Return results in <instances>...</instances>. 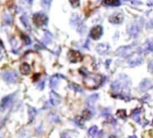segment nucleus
<instances>
[{
  "mask_svg": "<svg viewBox=\"0 0 153 138\" xmlns=\"http://www.w3.org/2000/svg\"><path fill=\"white\" fill-rule=\"evenodd\" d=\"M112 91L115 93H122L130 92V79L126 75H121L119 78L111 85Z\"/></svg>",
  "mask_w": 153,
  "mask_h": 138,
  "instance_id": "1",
  "label": "nucleus"
},
{
  "mask_svg": "<svg viewBox=\"0 0 153 138\" xmlns=\"http://www.w3.org/2000/svg\"><path fill=\"white\" fill-rule=\"evenodd\" d=\"M33 22L34 23L39 26V27H41V26H44V25H47L48 24V16L44 13H36L33 14Z\"/></svg>",
  "mask_w": 153,
  "mask_h": 138,
  "instance_id": "2",
  "label": "nucleus"
},
{
  "mask_svg": "<svg viewBox=\"0 0 153 138\" xmlns=\"http://www.w3.org/2000/svg\"><path fill=\"white\" fill-rule=\"evenodd\" d=\"M133 51H134L133 46H124V47L119 48L116 51V55L120 56V57H127L132 55Z\"/></svg>",
  "mask_w": 153,
  "mask_h": 138,
  "instance_id": "3",
  "label": "nucleus"
},
{
  "mask_svg": "<svg viewBox=\"0 0 153 138\" xmlns=\"http://www.w3.org/2000/svg\"><path fill=\"white\" fill-rule=\"evenodd\" d=\"M71 23L74 26L77 27V30L78 31H80L81 33H83L84 31H85V27L82 23V22L80 20V17L78 15H76L75 13L72 16L71 18Z\"/></svg>",
  "mask_w": 153,
  "mask_h": 138,
  "instance_id": "4",
  "label": "nucleus"
},
{
  "mask_svg": "<svg viewBox=\"0 0 153 138\" xmlns=\"http://www.w3.org/2000/svg\"><path fill=\"white\" fill-rule=\"evenodd\" d=\"M102 34H103V28L100 25H97V26L93 27L90 32L91 38L95 40H98L99 39H100Z\"/></svg>",
  "mask_w": 153,
  "mask_h": 138,
  "instance_id": "5",
  "label": "nucleus"
},
{
  "mask_svg": "<svg viewBox=\"0 0 153 138\" xmlns=\"http://www.w3.org/2000/svg\"><path fill=\"white\" fill-rule=\"evenodd\" d=\"M100 84V79L96 76H92L91 75L86 76L85 79V84L89 87V88H96Z\"/></svg>",
  "mask_w": 153,
  "mask_h": 138,
  "instance_id": "6",
  "label": "nucleus"
},
{
  "mask_svg": "<svg viewBox=\"0 0 153 138\" xmlns=\"http://www.w3.org/2000/svg\"><path fill=\"white\" fill-rule=\"evenodd\" d=\"M124 21V13L121 12L113 13L109 16V22L114 24H121Z\"/></svg>",
  "mask_w": 153,
  "mask_h": 138,
  "instance_id": "7",
  "label": "nucleus"
},
{
  "mask_svg": "<svg viewBox=\"0 0 153 138\" xmlns=\"http://www.w3.org/2000/svg\"><path fill=\"white\" fill-rule=\"evenodd\" d=\"M3 78L5 82L9 84H13L17 81V75L15 72L9 71V72H5L3 74Z\"/></svg>",
  "mask_w": 153,
  "mask_h": 138,
  "instance_id": "8",
  "label": "nucleus"
},
{
  "mask_svg": "<svg viewBox=\"0 0 153 138\" xmlns=\"http://www.w3.org/2000/svg\"><path fill=\"white\" fill-rule=\"evenodd\" d=\"M140 31H141V26L138 23H134L133 25H131V27L128 30L129 34L132 38H136L138 36Z\"/></svg>",
  "mask_w": 153,
  "mask_h": 138,
  "instance_id": "9",
  "label": "nucleus"
},
{
  "mask_svg": "<svg viewBox=\"0 0 153 138\" xmlns=\"http://www.w3.org/2000/svg\"><path fill=\"white\" fill-rule=\"evenodd\" d=\"M13 103V95H8L6 97H4L2 101H1V109L2 110H6L7 108H9Z\"/></svg>",
  "mask_w": 153,
  "mask_h": 138,
  "instance_id": "10",
  "label": "nucleus"
},
{
  "mask_svg": "<svg viewBox=\"0 0 153 138\" xmlns=\"http://www.w3.org/2000/svg\"><path fill=\"white\" fill-rule=\"evenodd\" d=\"M109 49H110V47H109V45L107 44V43H101V44L98 45L97 48H96L97 52H98L99 54H100V55H105V54H107V53L109 51Z\"/></svg>",
  "mask_w": 153,
  "mask_h": 138,
  "instance_id": "11",
  "label": "nucleus"
},
{
  "mask_svg": "<svg viewBox=\"0 0 153 138\" xmlns=\"http://www.w3.org/2000/svg\"><path fill=\"white\" fill-rule=\"evenodd\" d=\"M49 102H50V104L52 106H56V105L60 103V97L57 94H56L54 92H50V101H49Z\"/></svg>",
  "mask_w": 153,
  "mask_h": 138,
  "instance_id": "12",
  "label": "nucleus"
},
{
  "mask_svg": "<svg viewBox=\"0 0 153 138\" xmlns=\"http://www.w3.org/2000/svg\"><path fill=\"white\" fill-rule=\"evenodd\" d=\"M143 62V57H133V58H131V59L129 60L128 64H129V66H130L134 67V66H136L141 65Z\"/></svg>",
  "mask_w": 153,
  "mask_h": 138,
  "instance_id": "13",
  "label": "nucleus"
},
{
  "mask_svg": "<svg viewBox=\"0 0 153 138\" xmlns=\"http://www.w3.org/2000/svg\"><path fill=\"white\" fill-rule=\"evenodd\" d=\"M152 84V82L149 79H144L141 83V84H140V90L143 91V92H145V91L149 90L152 87V84Z\"/></svg>",
  "mask_w": 153,
  "mask_h": 138,
  "instance_id": "14",
  "label": "nucleus"
},
{
  "mask_svg": "<svg viewBox=\"0 0 153 138\" xmlns=\"http://www.w3.org/2000/svg\"><path fill=\"white\" fill-rule=\"evenodd\" d=\"M60 79V76L59 75H54V76H52L51 77V79H50V84H49V85H50V87L52 88V89H56L57 86H58V84H59V80Z\"/></svg>",
  "mask_w": 153,
  "mask_h": 138,
  "instance_id": "15",
  "label": "nucleus"
},
{
  "mask_svg": "<svg viewBox=\"0 0 153 138\" xmlns=\"http://www.w3.org/2000/svg\"><path fill=\"white\" fill-rule=\"evenodd\" d=\"M81 54L78 52V51H74V50H73V51H71L70 52V60L72 61V62H74V63H75V62H77L78 60H80L81 59Z\"/></svg>",
  "mask_w": 153,
  "mask_h": 138,
  "instance_id": "16",
  "label": "nucleus"
},
{
  "mask_svg": "<svg viewBox=\"0 0 153 138\" xmlns=\"http://www.w3.org/2000/svg\"><path fill=\"white\" fill-rule=\"evenodd\" d=\"M99 99V95L98 94H93L91 96H90L88 99H87V104L89 105V107H91L94 105L95 101Z\"/></svg>",
  "mask_w": 153,
  "mask_h": 138,
  "instance_id": "17",
  "label": "nucleus"
},
{
  "mask_svg": "<svg viewBox=\"0 0 153 138\" xmlns=\"http://www.w3.org/2000/svg\"><path fill=\"white\" fill-rule=\"evenodd\" d=\"M30 66L27 64V63H23L22 66H21V72L22 75H28L30 73Z\"/></svg>",
  "mask_w": 153,
  "mask_h": 138,
  "instance_id": "18",
  "label": "nucleus"
},
{
  "mask_svg": "<svg viewBox=\"0 0 153 138\" xmlns=\"http://www.w3.org/2000/svg\"><path fill=\"white\" fill-rule=\"evenodd\" d=\"M104 4L109 6H117L119 5L120 2L119 0H104Z\"/></svg>",
  "mask_w": 153,
  "mask_h": 138,
  "instance_id": "19",
  "label": "nucleus"
},
{
  "mask_svg": "<svg viewBox=\"0 0 153 138\" xmlns=\"http://www.w3.org/2000/svg\"><path fill=\"white\" fill-rule=\"evenodd\" d=\"M51 40H52V35L50 34V32L46 31L45 36H44V38L42 39V42H43L44 44H48V43H49V42L51 41Z\"/></svg>",
  "mask_w": 153,
  "mask_h": 138,
  "instance_id": "20",
  "label": "nucleus"
},
{
  "mask_svg": "<svg viewBox=\"0 0 153 138\" xmlns=\"http://www.w3.org/2000/svg\"><path fill=\"white\" fill-rule=\"evenodd\" d=\"M41 5L42 7H44L45 9H49L50 6H51V4H52V0H41Z\"/></svg>",
  "mask_w": 153,
  "mask_h": 138,
  "instance_id": "21",
  "label": "nucleus"
},
{
  "mask_svg": "<svg viewBox=\"0 0 153 138\" xmlns=\"http://www.w3.org/2000/svg\"><path fill=\"white\" fill-rule=\"evenodd\" d=\"M140 114H141V112H140V110H135V111H134L133 112V114H132V118H133V119L134 120V121H137V122H140Z\"/></svg>",
  "mask_w": 153,
  "mask_h": 138,
  "instance_id": "22",
  "label": "nucleus"
},
{
  "mask_svg": "<svg viewBox=\"0 0 153 138\" xmlns=\"http://www.w3.org/2000/svg\"><path fill=\"white\" fill-rule=\"evenodd\" d=\"M29 115H30V120H33L34 117L37 115V110L31 107L29 108Z\"/></svg>",
  "mask_w": 153,
  "mask_h": 138,
  "instance_id": "23",
  "label": "nucleus"
},
{
  "mask_svg": "<svg viewBox=\"0 0 153 138\" xmlns=\"http://www.w3.org/2000/svg\"><path fill=\"white\" fill-rule=\"evenodd\" d=\"M21 22L24 25V27L26 28H29V22H28V19H27V16L25 14H23L22 17H21Z\"/></svg>",
  "mask_w": 153,
  "mask_h": 138,
  "instance_id": "24",
  "label": "nucleus"
},
{
  "mask_svg": "<svg viewBox=\"0 0 153 138\" xmlns=\"http://www.w3.org/2000/svg\"><path fill=\"white\" fill-rule=\"evenodd\" d=\"M73 8H77L80 5V0H69Z\"/></svg>",
  "mask_w": 153,
  "mask_h": 138,
  "instance_id": "25",
  "label": "nucleus"
},
{
  "mask_svg": "<svg viewBox=\"0 0 153 138\" xmlns=\"http://www.w3.org/2000/svg\"><path fill=\"white\" fill-rule=\"evenodd\" d=\"M4 22L5 23H8V24L12 23V18H11L10 14L5 13V14L4 15Z\"/></svg>",
  "mask_w": 153,
  "mask_h": 138,
  "instance_id": "26",
  "label": "nucleus"
},
{
  "mask_svg": "<svg viewBox=\"0 0 153 138\" xmlns=\"http://www.w3.org/2000/svg\"><path fill=\"white\" fill-rule=\"evenodd\" d=\"M22 40H23V41H24V43L26 44V45H30V37L29 36H26V35H22Z\"/></svg>",
  "mask_w": 153,
  "mask_h": 138,
  "instance_id": "27",
  "label": "nucleus"
},
{
  "mask_svg": "<svg viewBox=\"0 0 153 138\" xmlns=\"http://www.w3.org/2000/svg\"><path fill=\"white\" fill-rule=\"evenodd\" d=\"M97 131H98V128H97V127H92L91 128H90V130H89V135L90 136H94L96 133H97Z\"/></svg>",
  "mask_w": 153,
  "mask_h": 138,
  "instance_id": "28",
  "label": "nucleus"
},
{
  "mask_svg": "<svg viewBox=\"0 0 153 138\" xmlns=\"http://www.w3.org/2000/svg\"><path fill=\"white\" fill-rule=\"evenodd\" d=\"M70 88H72V89H74V90H75L76 92H82V89H81L80 87H78L77 85H75V84H70Z\"/></svg>",
  "mask_w": 153,
  "mask_h": 138,
  "instance_id": "29",
  "label": "nucleus"
},
{
  "mask_svg": "<svg viewBox=\"0 0 153 138\" xmlns=\"http://www.w3.org/2000/svg\"><path fill=\"white\" fill-rule=\"evenodd\" d=\"M153 28V19L151 21H149V22L147 23V29H152Z\"/></svg>",
  "mask_w": 153,
  "mask_h": 138,
  "instance_id": "30",
  "label": "nucleus"
},
{
  "mask_svg": "<svg viewBox=\"0 0 153 138\" xmlns=\"http://www.w3.org/2000/svg\"><path fill=\"white\" fill-rule=\"evenodd\" d=\"M148 68H149V71H150V72L153 73V60H152V61H151V62L149 63Z\"/></svg>",
  "mask_w": 153,
  "mask_h": 138,
  "instance_id": "31",
  "label": "nucleus"
},
{
  "mask_svg": "<svg viewBox=\"0 0 153 138\" xmlns=\"http://www.w3.org/2000/svg\"><path fill=\"white\" fill-rule=\"evenodd\" d=\"M147 5H148V6H150V7H152L153 0H148V2H147Z\"/></svg>",
  "mask_w": 153,
  "mask_h": 138,
  "instance_id": "32",
  "label": "nucleus"
},
{
  "mask_svg": "<svg viewBox=\"0 0 153 138\" xmlns=\"http://www.w3.org/2000/svg\"><path fill=\"white\" fill-rule=\"evenodd\" d=\"M43 88H44V81H43V82H41V83H40V84L39 85V90H42Z\"/></svg>",
  "mask_w": 153,
  "mask_h": 138,
  "instance_id": "33",
  "label": "nucleus"
},
{
  "mask_svg": "<svg viewBox=\"0 0 153 138\" xmlns=\"http://www.w3.org/2000/svg\"><path fill=\"white\" fill-rule=\"evenodd\" d=\"M28 4H31L32 3H33V0H25Z\"/></svg>",
  "mask_w": 153,
  "mask_h": 138,
  "instance_id": "34",
  "label": "nucleus"
},
{
  "mask_svg": "<svg viewBox=\"0 0 153 138\" xmlns=\"http://www.w3.org/2000/svg\"><path fill=\"white\" fill-rule=\"evenodd\" d=\"M129 138H136V137L135 136H133V137H130Z\"/></svg>",
  "mask_w": 153,
  "mask_h": 138,
  "instance_id": "35",
  "label": "nucleus"
},
{
  "mask_svg": "<svg viewBox=\"0 0 153 138\" xmlns=\"http://www.w3.org/2000/svg\"><path fill=\"white\" fill-rule=\"evenodd\" d=\"M123 1H125V2H128V1H131V0H123Z\"/></svg>",
  "mask_w": 153,
  "mask_h": 138,
  "instance_id": "36",
  "label": "nucleus"
},
{
  "mask_svg": "<svg viewBox=\"0 0 153 138\" xmlns=\"http://www.w3.org/2000/svg\"><path fill=\"white\" fill-rule=\"evenodd\" d=\"M109 138H117V137H110Z\"/></svg>",
  "mask_w": 153,
  "mask_h": 138,
  "instance_id": "37",
  "label": "nucleus"
},
{
  "mask_svg": "<svg viewBox=\"0 0 153 138\" xmlns=\"http://www.w3.org/2000/svg\"><path fill=\"white\" fill-rule=\"evenodd\" d=\"M152 88H153V86H152Z\"/></svg>",
  "mask_w": 153,
  "mask_h": 138,
  "instance_id": "38",
  "label": "nucleus"
}]
</instances>
